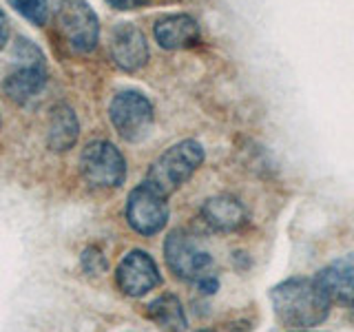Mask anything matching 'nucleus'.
<instances>
[{
	"instance_id": "nucleus-16",
	"label": "nucleus",
	"mask_w": 354,
	"mask_h": 332,
	"mask_svg": "<svg viewBox=\"0 0 354 332\" xmlns=\"http://www.w3.org/2000/svg\"><path fill=\"white\" fill-rule=\"evenodd\" d=\"M22 18H27L31 25L42 27L49 20V0H9Z\"/></svg>"
},
{
	"instance_id": "nucleus-20",
	"label": "nucleus",
	"mask_w": 354,
	"mask_h": 332,
	"mask_svg": "<svg viewBox=\"0 0 354 332\" xmlns=\"http://www.w3.org/2000/svg\"><path fill=\"white\" fill-rule=\"evenodd\" d=\"M9 33H11V27H9V18L3 9H0V51L5 49V44L9 42Z\"/></svg>"
},
{
	"instance_id": "nucleus-10",
	"label": "nucleus",
	"mask_w": 354,
	"mask_h": 332,
	"mask_svg": "<svg viewBox=\"0 0 354 332\" xmlns=\"http://www.w3.org/2000/svg\"><path fill=\"white\" fill-rule=\"evenodd\" d=\"M109 53L120 71H127V73L138 71L149 62L147 36H144L142 29H138L133 22H120V25L111 31Z\"/></svg>"
},
{
	"instance_id": "nucleus-14",
	"label": "nucleus",
	"mask_w": 354,
	"mask_h": 332,
	"mask_svg": "<svg viewBox=\"0 0 354 332\" xmlns=\"http://www.w3.org/2000/svg\"><path fill=\"white\" fill-rule=\"evenodd\" d=\"M80 136V122H77L75 111L69 104H55L51 109L49 127H47V144L55 153L69 151Z\"/></svg>"
},
{
	"instance_id": "nucleus-9",
	"label": "nucleus",
	"mask_w": 354,
	"mask_h": 332,
	"mask_svg": "<svg viewBox=\"0 0 354 332\" xmlns=\"http://www.w3.org/2000/svg\"><path fill=\"white\" fill-rule=\"evenodd\" d=\"M118 288L129 297H144L149 295L153 288H158L162 277L158 270V264L144 250H131L124 255L115 270Z\"/></svg>"
},
{
	"instance_id": "nucleus-18",
	"label": "nucleus",
	"mask_w": 354,
	"mask_h": 332,
	"mask_svg": "<svg viewBox=\"0 0 354 332\" xmlns=\"http://www.w3.org/2000/svg\"><path fill=\"white\" fill-rule=\"evenodd\" d=\"M197 288L204 295H215L219 290V282H217V277L204 275V277H199V279H197Z\"/></svg>"
},
{
	"instance_id": "nucleus-21",
	"label": "nucleus",
	"mask_w": 354,
	"mask_h": 332,
	"mask_svg": "<svg viewBox=\"0 0 354 332\" xmlns=\"http://www.w3.org/2000/svg\"><path fill=\"white\" fill-rule=\"evenodd\" d=\"M197 332H217V330H208V328H204V330H197Z\"/></svg>"
},
{
	"instance_id": "nucleus-12",
	"label": "nucleus",
	"mask_w": 354,
	"mask_h": 332,
	"mask_svg": "<svg viewBox=\"0 0 354 332\" xmlns=\"http://www.w3.org/2000/svg\"><path fill=\"white\" fill-rule=\"evenodd\" d=\"M315 277L332 304L354 306V252L332 261Z\"/></svg>"
},
{
	"instance_id": "nucleus-6",
	"label": "nucleus",
	"mask_w": 354,
	"mask_h": 332,
	"mask_svg": "<svg viewBox=\"0 0 354 332\" xmlns=\"http://www.w3.org/2000/svg\"><path fill=\"white\" fill-rule=\"evenodd\" d=\"M58 27L75 53H88L97 47L100 22L86 0H58Z\"/></svg>"
},
{
	"instance_id": "nucleus-15",
	"label": "nucleus",
	"mask_w": 354,
	"mask_h": 332,
	"mask_svg": "<svg viewBox=\"0 0 354 332\" xmlns=\"http://www.w3.org/2000/svg\"><path fill=\"white\" fill-rule=\"evenodd\" d=\"M147 317L166 332H184L186 315L184 306L173 293H164L147 306Z\"/></svg>"
},
{
	"instance_id": "nucleus-11",
	"label": "nucleus",
	"mask_w": 354,
	"mask_h": 332,
	"mask_svg": "<svg viewBox=\"0 0 354 332\" xmlns=\"http://www.w3.org/2000/svg\"><path fill=\"white\" fill-rule=\"evenodd\" d=\"M153 36L162 49H169V51L191 49L202 40L199 25L195 22V18H191L188 14H173V16L160 18L153 27Z\"/></svg>"
},
{
	"instance_id": "nucleus-1",
	"label": "nucleus",
	"mask_w": 354,
	"mask_h": 332,
	"mask_svg": "<svg viewBox=\"0 0 354 332\" xmlns=\"http://www.w3.org/2000/svg\"><path fill=\"white\" fill-rule=\"evenodd\" d=\"M277 319L283 326L310 328L324 324L330 315V297L319 286L317 277H292L270 290Z\"/></svg>"
},
{
	"instance_id": "nucleus-3",
	"label": "nucleus",
	"mask_w": 354,
	"mask_h": 332,
	"mask_svg": "<svg viewBox=\"0 0 354 332\" xmlns=\"http://www.w3.org/2000/svg\"><path fill=\"white\" fill-rule=\"evenodd\" d=\"M11 60H14L16 66L7 73L3 82V91L11 102L27 104L47 84L44 55L31 40L16 38L14 47H11Z\"/></svg>"
},
{
	"instance_id": "nucleus-13",
	"label": "nucleus",
	"mask_w": 354,
	"mask_h": 332,
	"mask_svg": "<svg viewBox=\"0 0 354 332\" xmlns=\"http://www.w3.org/2000/svg\"><path fill=\"white\" fill-rule=\"evenodd\" d=\"M202 217L204 221L219 232H230L237 230L246 224V208L232 195H215L204 202L202 206Z\"/></svg>"
},
{
	"instance_id": "nucleus-22",
	"label": "nucleus",
	"mask_w": 354,
	"mask_h": 332,
	"mask_svg": "<svg viewBox=\"0 0 354 332\" xmlns=\"http://www.w3.org/2000/svg\"><path fill=\"white\" fill-rule=\"evenodd\" d=\"M297 332H308V330H297Z\"/></svg>"
},
{
	"instance_id": "nucleus-19",
	"label": "nucleus",
	"mask_w": 354,
	"mask_h": 332,
	"mask_svg": "<svg viewBox=\"0 0 354 332\" xmlns=\"http://www.w3.org/2000/svg\"><path fill=\"white\" fill-rule=\"evenodd\" d=\"M111 7L115 9H122V11H129V9H138V7H144L149 3V0H106Z\"/></svg>"
},
{
	"instance_id": "nucleus-8",
	"label": "nucleus",
	"mask_w": 354,
	"mask_h": 332,
	"mask_svg": "<svg viewBox=\"0 0 354 332\" xmlns=\"http://www.w3.org/2000/svg\"><path fill=\"white\" fill-rule=\"evenodd\" d=\"M155 188L149 184H140L129 193L127 199V221L129 226L140 232L144 237L158 235L160 230H164L166 221H169V204Z\"/></svg>"
},
{
	"instance_id": "nucleus-4",
	"label": "nucleus",
	"mask_w": 354,
	"mask_h": 332,
	"mask_svg": "<svg viewBox=\"0 0 354 332\" xmlns=\"http://www.w3.org/2000/svg\"><path fill=\"white\" fill-rule=\"evenodd\" d=\"M80 173L95 188H118L127 180V160L115 144L95 140L80 153Z\"/></svg>"
},
{
	"instance_id": "nucleus-7",
	"label": "nucleus",
	"mask_w": 354,
	"mask_h": 332,
	"mask_svg": "<svg viewBox=\"0 0 354 332\" xmlns=\"http://www.w3.org/2000/svg\"><path fill=\"white\" fill-rule=\"evenodd\" d=\"M164 259L169 270L180 277L184 282H197L199 277H204L206 268L213 264L210 252L199 246L195 235L186 232L182 228L173 230L164 241Z\"/></svg>"
},
{
	"instance_id": "nucleus-2",
	"label": "nucleus",
	"mask_w": 354,
	"mask_h": 332,
	"mask_svg": "<svg viewBox=\"0 0 354 332\" xmlns=\"http://www.w3.org/2000/svg\"><path fill=\"white\" fill-rule=\"evenodd\" d=\"M204 164V147L197 140H182L166 149L144 177V184L155 188L160 195L171 197L184 186L195 171Z\"/></svg>"
},
{
	"instance_id": "nucleus-5",
	"label": "nucleus",
	"mask_w": 354,
	"mask_h": 332,
	"mask_svg": "<svg viewBox=\"0 0 354 332\" xmlns=\"http://www.w3.org/2000/svg\"><path fill=\"white\" fill-rule=\"evenodd\" d=\"M111 124L115 127L118 136L127 142H140L151 133L155 111L151 100L140 91H120L109 107Z\"/></svg>"
},
{
	"instance_id": "nucleus-17",
	"label": "nucleus",
	"mask_w": 354,
	"mask_h": 332,
	"mask_svg": "<svg viewBox=\"0 0 354 332\" xmlns=\"http://www.w3.org/2000/svg\"><path fill=\"white\" fill-rule=\"evenodd\" d=\"M82 266H84L86 273L100 275V273L106 270V259H104V255L100 252L97 248H86L82 252Z\"/></svg>"
}]
</instances>
